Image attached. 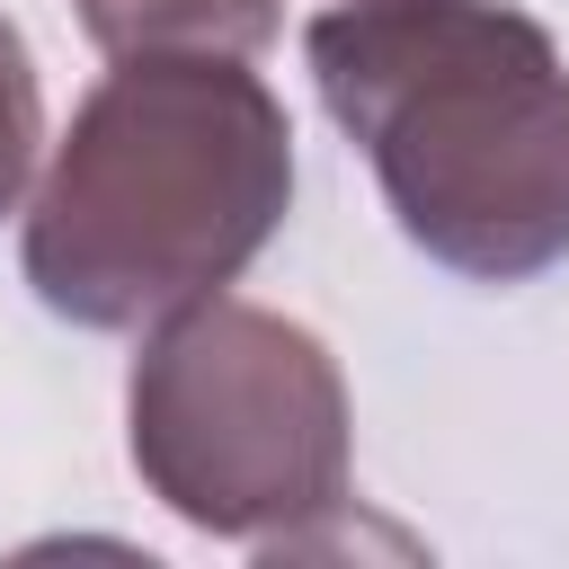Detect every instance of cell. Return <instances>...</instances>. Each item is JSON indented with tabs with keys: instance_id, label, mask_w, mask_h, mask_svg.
Masks as SVG:
<instances>
[{
	"instance_id": "1",
	"label": "cell",
	"mask_w": 569,
	"mask_h": 569,
	"mask_svg": "<svg viewBox=\"0 0 569 569\" xmlns=\"http://www.w3.org/2000/svg\"><path fill=\"white\" fill-rule=\"evenodd\" d=\"M320 107L409 249L471 284L569 258V62L507 0H347L302 27Z\"/></svg>"
},
{
	"instance_id": "2",
	"label": "cell",
	"mask_w": 569,
	"mask_h": 569,
	"mask_svg": "<svg viewBox=\"0 0 569 569\" xmlns=\"http://www.w3.org/2000/svg\"><path fill=\"white\" fill-rule=\"evenodd\" d=\"M293 204V124L240 53H124L53 142L18 267L71 329L222 293Z\"/></svg>"
},
{
	"instance_id": "3",
	"label": "cell",
	"mask_w": 569,
	"mask_h": 569,
	"mask_svg": "<svg viewBox=\"0 0 569 569\" xmlns=\"http://www.w3.org/2000/svg\"><path fill=\"white\" fill-rule=\"evenodd\" d=\"M124 445L142 489L213 542L311 551L347 525L356 427L338 356L267 302L204 293L151 320L124 382Z\"/></svg>"
},
{
	"instance_id": "4",
	"label": "cell",
	"mask_w": 569,
	"mask_h": 569,
	"mask_svg": "<svg viewBox=\"0 0 569 569\" xmlns=\"http://www.w3.org/2000/svg\"><path fill=\"white\" fill-rule=\"evenodd\" d=\"M98 53H267L284 0H71Z\"/></svg>"
},
{
	"instance_id": "5",
	"label": "cell",
	"mask_w": 569,
	"mask_h": 569,
	"mask_svg": "<svg viewBox=\"0 0 569 569\" xmlns=\"http://www.w3.org/2000/svg\"><path fill=\"white\" fill-rule=\"evenodd\" d=\"M36 142H44V89H36V53H27V36L0 18V213L27 196Z\"/></svg>"
}]
</instances>
